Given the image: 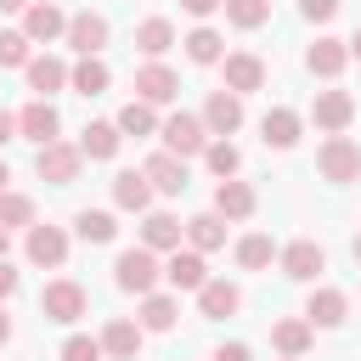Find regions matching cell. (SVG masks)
<instances>
[{
  "label": "cell",
  "instance_id": "cell-17",
  "mask_svg": "<svg viewBox=\"0 0 361 361\" xmlns=\"http://www.w3.org/2000/svg\"><path fill=\"white\" fill-rule=\"evenodd\" d=\"M305 68H310L316 79H338V73L350 68V45L333 39V34H316V39L305 45Z\"/></svg>",
  "mask_w": 361,
  "mask_h": 361
},
{
  "label": "cell",
  "instance_id": "cell-47",
  "mask_svg": "<svg viewBox=\"0 0 361 361\" xmlns=\"http://www.w3.org/2000/svg\"><path fill=\"white\" fill-rule=\"evenodd\" d=\"M344 45H350V62H361V28H355V34L344 39Z\"/></svg>",
  "mask_w": 361,
  "mask_h": 361
},
{
  "label": "cell",
  "instance_id": "cell-18",
  "mask_svg": "<svg viewBox=\"0 0 361 361\" xmlns=\"http://www.w3.org/2000/svg\"><path fill=\"white\" fill-rule=\"evenodd\" d=\"M180 243H186V226H180L175 214H164V209H147V214H141V248L169 254V248H180Z\"/></svg>",
  "mask_w": 361,
  "mask_h": 361
},
{
  "label": "cell",
  "instance_id": "cell-24",
  "mask_svg": "<svg viewBox=\"0 0 361 361\" xmlns=\"http://www.w3.org/2000/svg\"><path fill=\"white\" fill-rule=\"evenodd\" d=\"M23 79H28V90L34 96H56V90H68V62L62 56H28V68H23Z\"/></svg>",
  "mask_w": 361,
  "mask_h": 361
},
{
  "label": "cell",
  "instance_id": "cell-25",
  "mask_svg": "<svg viewBox=\"0 0 361 361\" xmlns=\"http://www.w3.org/2000/svg\"><path fill=\"white\" fill-rule=\"evenodd\" d=\"M73 147H79L90 164H107V158L124 147V135H118V124H113V118H96V124H85V130H79V141H73Z\"/></svg>",
  "mask_w": 361,
  "mask_h": 361
},
{
  "label": "cell",
  "instance_id": "cell-20",
  "mask_svg": "<svg viewBox=\"0 0 361 361\" xmlns=\"http://www.w3.org/2000/svg\"><path fill=\"white\" fill-rule=\"evenodd\" d=\"M141 322H130V316H113L107 327H102V355L107 361H135L141 355Z\"/></svg>",
  "mask_w": 361,
  "mask_h": 361
},
{
  "label": "cell",
  "instance_id": "cell-26",
  "mask_svg": "<svg viewBox=\"0 0 361 361\" xmlns=\"http://www.w3.org/2000/svg\"><path fill=\"white\" fill-rule=\"evenodd\" d=\"M152 197H158V192L147 186V175H141V169H118V175H113V203H118L124 214H147V209H152Z\"/></svg>",
  "mask_w": 361,
  "mask_h": 361
},
{
  "label": "cell",
  "instance_id": "cell-35",
  "mask_svg": "<svg viewBox=\"0 0 361 361\" xmlns=\"http://www.w3.org/2000/svg\"><path fill=\"white\" fill-rule=\"evenodd\" d=\"M73 231H79L85 243H113V237H118V214H113V209H79V214H73Z\"/></svg>",
  "mask_w": 361,
  "mask_h": 361
},
{
  "label": "cell",
  "instance_id": "cell-43",
  "mask_svg": "<svg viewBox=\"0 0 361 361\" xmlns=\"http://www.w3.org/2000/svg\"><path fill=\"white\" fill-rule=\"evenodd\" d=\"M180 11L203 23V17H214V11H220V0H180Z\"/></svg>",
  "mask_w": 361,
  "mask_h": 361
},
{
  "label": "cell",
  "instance_id": "cell-48",
  "mask_svg": "<svg viewBox=\"0 0 361 361\" xmlns=\"http://www.w3.org/2000/svg\"><path fill=\"white\" fill-rule=\"evenodd\" d=\"M6 254H11V231L0 226V259H6Z\"/></svg>",
  "mask_w": 361,
  "mask_h": 361
},
{
  "label": "cell",
  "instance_id": "cell-3",
  "mask_svg": "<svg viewBox=\"0 0 361 361\" xmlns=\"http://www.w3.org/2000/svg\"><path fill=\"white\" fill-rule=\"evenodd\" d=\"M79 169H85V152L73 147V141H45V147H34V175L45 180V186H73L79 180Z\"/></svg>",
  "mask_w": 361,
  "mask_h": 361
},
{
  "label": "cell",
  "instance_id": "cell-29",
  "mask_svg": "<svg viewBox=\"0 0 361 361\" xmlns=\"http://www.w3.org/2000/svg\"><path fill=\"white\" fill-rule=\"evenodd\" d=\"M226 226H231V220H220L214 209L192 214V220H186V248H197V254H214V248H226Z\"/></svg>",
  "mask_w": 361,
  "mask_h": 361
},
{
  "label": "cell",
  "instance_id": "cell-27",
  "mask_svg": "<svg viewBox=\"0 0 361 361\" xmlns=\"http://www.w3.org/2000/svg\"><path fill=\"white\" fill-rule=\"evenodd\" d=\"M135 322H141V333H169V327L180 322V299L152 288V293H141V316H135Z\"/></svg>",
  "mask_w": 361,
  "mask_h": 361
},
{
  "label": "cell",
  "instance_id": "cell-45",
  "mask_svg": "<svg viewBox=\"0 0 361 361\" xmlns=\"http://www.w3.org/2000/svg\"><path fill=\"white\" fill-rule=\"evenodd\" d=\"M6 141H17V113L0 107V147H6Z\"/></svg>",
  "mask_w": 361,
  "mask_h": 361
},
{
  "label": "cell",
  "instance_id": "cell-39",
  "mask_svg": "<svg viewBox=\"0 0 361 361\" xmlns=\"http://www.w3.org/2000/svg\"><path fill=\"white\" fill-rule=\"evenodd\" d=\"M28 45H34V39H28L23 28H0V68H28V56H34Z\"/></svg>",
  "mask_w": 361,
  "mask_h": 361
},
{
  "label": "cell",
  "instance_id": "cell-5",
  "mask_svg": "<svg viewBox=\"0 0 361 361\" xmlns=\"http://www.w3.org/2000/svg\"><path fill=\"white\" fill-rule=\"evenodd\" d=\"M158 135H164V152H175V158H203V147H209V124L197 113L158 118Z\"/></svg>",
  "mask_w": 361,
  "mask_h": 361
},
{
  "label": "cell",
  "instance_id": "cell-23",
  "mask_svg": "<svg viewBox=\"0 0 361 361\" xmlns=\"http://www.w3.org/2000/svg\"><path fill=\"white\" fill-rule=\"evenodd\" d=\"M197 310H203L209 322L237 316V310H243V288H237V282H226V276H209V282L197 288Z\"/></svg>",
  "mask_w": 361,
  "mask_h": 361
},
{
  "label": "cell",
  "instance_id": "cell-44",
  "mask_svg": "<svg viewBox=\"0 0 361 361\" xmlns=\"http://www.w3.org/2000/svg\"><path fill=\"white\" fill-rule=\"evenodd\" d=\"M214 361H254V350H248V344H220Z\"/></svg>",
  "mask_w": 361,
  "mask_h": 361
},
{
  "label": "cell",
  "instance_id": "cell-2",
  "mask_svg": "<svg viewBox=\"0 0 361 361\" xmlns=\"http://www.w3.org/2000/svg\"><path fill=\"white\" fill-rule=\"evenodd\" d=\"M85 310H90V293H85L73 276H51V282L39 288V316H45V322H56V327H73Z\"/></svg>",
  "mask_w": 361,
  "mask_h": 361
},
{
  "label": "cell",
  "instance_id": "cell-13",
  "mask_svg": "<svg viewBox=\"0 0 361 361\" xmlns=\"http://www.w3.org/2000/svg\"><path fill=\"white\" fill-rule=\"evenodd\" d=\"M17 135H23V141H34V147H45V141H56V135H62V113H56L45 96H34L28 107H17Z\"/></svg>",
  "mask_w": 361,
  "mask_h": 361
},
{
  "label": "cell",
  "instance_id": "cell-33",
  "mask_svg": "<svg viewBox=\"0 0 361 361\" xmlns=\"http://www.w3.org/2000/svg\"><path fill=\"white\" fill-rule=\"evenodd\" d=\"M113 124H118V135H135V141H141V135H158V107L135 96V102H124V107H118V118H113Z\"/></svg>",
  "mask_w": 361,
  "mask_h": 361
},
{
  "label": "cell",
  "instance_id": "cell-11",
  "mask_svg": "<svg viewBox=\"0 0 361 361\" xmlns=\"http://www.w3.org/2000/svg\"><path fill=\"white\" fill-rule=\"evenodd\" d=\"M310 118H316L322 135H344L350 118H355V96L350 90H316L310 96Z\"/></svg>",
  "mask_w": 361,
  "mask_h": 361
},
{
  "label": "cell",
  "instance_id": "cell-8",
  "mask_svg": "<svg viewBox=\"0 0 361 361\" xmlns=\"http://www.w3.org/2000/svg\"><path fill=\"white\" fill-rule=\"evenodd\" d=\"M276 265H282L288 282H316V276L327 271V248H322L316 237H293L288 248H276Z\"/></svg>",
  "mask_w": 361,
  "mask_h": 361
},
{
  "label": "cell",
  "instance_id": "cell-14",
  "mask_svg": "<svg viewBox=\"0 0 361 361\" xmlns=\"http://www.w3.org/2000/svg\"><path fill=\"white\" fill-rule=\"evenodd\" d=\"M141 175H147V186H152L158 197H180V192L192 186V175H186V158H175V152H152V158L141 164Z\"/></svg>",
  "mask_w": 361,
  "mask_h": 361
},
{
  "label": "cell",
  "instance_id": "cell-15",
  "mask_svg": "<svg viewBox=\"0 0 361 361\" xmlns=\"http://www.w3.org/2000/svg\"><path fill=\"white\" fill-rule=\"evenodd\" d=\"M62 28H68V11H62L56 0H28V6H23V34H28L34 45L62 39Z\"/></svg>",
  "mask_w": 361,
  "mask_h": 361
},
{
  "label": "cell",
  "instance_id": "cell-46",
  "mask_svg": "<svg viewBox=\"0 0 361 361\" xmlns=\"http://www.w3.org/2000/svg\"><path fill=\"white\" fill-rule=\"evenodd\" d=\"M11 333H17V327H11V316H6V305H0V350L11 344Z\"/></svg>",
  "mask_w": 361,
  "mask_h": 361
},
{
  "label": "cell",
  "instance_id": "cell-37",
  "mask_svg": "<svg viewBox=\"0 0 361 361\" xmlns=\"http://www.w3.org/2000/svg\"><path fill=\"white\" fill-rule=\"evenodd\" d=\"M276 259V243L265 237V231H248V237H237V265L243 271H265Z\"/></svg>",
  "mask_w": 361,
  "mask_h": 361
},
{
  "label": "cell",
  "instance_id": "cell-28",
  "mask_svg": "<svg viewBox=\"0 0 361 361\" xmlns=\"http://www.w3.org/2000/svg\"><path fill=\"white\" fill-rule=\"evenodd\" d=\"M169 45H180V39H175V23H169V17H141V23H135V51H141L147 62H158V56H164Z\"/></svg>",
  "mask_w": 361,
  "mask_h": 361
},
{
  "label": "cell",
  "instance_id": "cell-16",
  "mask_svg": "<svg viewBox=\"0 0 361 361\" xmlns=\"http://www.w3.org/2000/svg\"><path fill=\"white\" fill-rule=\"evenodd\" d=\"M164 282H169L175 293H197V288L209 282L203 254H197V248H169V259H164Z\"/></svg>",
  "mask_w": 361,
  "mask_h": 361
},
{
  "label": "cell",
  "instance_id": "cell-6",
  "mask_svg": "<svg viewBox=\"0 0 361 361\" xmlns=\"http://www.w3.org/2000/svg\"><path fill=\"white\" fill-rule=\"evenodd\" d=\"M113 39V23L102 11H68V28H62V45H73L79 56H102Z\"/></svg>",
  "mask_w": 361,
  "mask_h": 361
},
{
  "label": "cell",
  "instance_id": "cell-50",
  "mask_svg": "<svg viewBox=\"0 0 361 361\" xmlns=\"http://www.w3.org/2000/svg\"><path fill=\"white\" fill-rule=\"evenodd\" d=\"M23 6H28V0H0V11H23Z\"/></svg>",
  "mask_w": 361,
  "mask_h": 361
},
{
  "label": "cell",
  "instance_id": "cell-38",
  "mask_svg": "<svg viewBox=\"0 0 361 361\" xmlns=\"http://www.w3.org/2000/svg\"><path fill=\"white\" fill-rule=\"evenodd\" d=\"M0 226H6V231H28V226H34V197L6 186V192H0Z\"/></svg>",
  "mask_w": 361,
  "mask_h": 361
},
{
  "label": "cell",
  "instance_id": "cell-34",
  "mask_svg": "<svg viewBox=\"0 0 361 361\" xmlns=\"http://www.w3.org/2000/svg\"><path fill=\"white\" fill-rule=\"evenodd\" d=\"M203 164H209V175H214V180H231V175L243 169V152H237V141H231V135H209Z\"/></svg>",
  "mask_w": 361,
  "mask_h": 361
},
{
  "label": "cell",
  "instance_id": "cell-41",
  "mask_svg": "<svg viewBox=\"0 0 361 361\" xmlns=\"http://www.w3.org/2000/svg\"><path fill=\"white\" fill-rule=\"evenodd\" d=\"M299 17L305 23H333L338 17V0H299Z\"/></svg>",
  "mask_w": 361,
  "mask_h": 361
},
{
  "label": "cell",
  "instance_id": "cell-49",
  "mask_svg": "<svg viewBox=\"0 0 361 361\" xmlns=\"http://www.w3.org/2000/svg\"><path fill=\"white\" fill-rule=\"evenodd\" d=\"M6 186H11V169H6V158H0V192H6Z\"/></svg>",
  "mask_w": 361,
  "mask_h": 361
},
{
  "label": "cell",
  "instance_id": "cell-12",
  "mask_svg": "<svg viewBox=\"0 0 361 361\" xmlns=\"http://www.w3.org/2000/svg\"><path fill=\"white\" fill-rule=\"evenodd\" d=\"M197 118L209 124V135H237L248 113H243V96L220 85V90H209V102H203V113H197Z\"/></svg>",
  "mask_w": 361,
  "mask_h": 361
},
{
  "label": "cell",
  "instance_id": "cell-22",
  "mask_svg": "<svg viewBox=\"0 0 361 361\" xmlns=\"http://www.w3.org/2000/svg\"><path fill=\"white\" fill-rule=\"evenodd\" d=\"M254 209H259V197H254L248 180H237V175L231 180H214V214L220 220H248Z\"/></svg>",
  "mask_w": 361,
  "mask_h": 361
},
{
  "label": "cell",
  "instance_id": "cell-40",
  "mask_svg": "<svg viewBox=\"0 0 361 361\" xmlns=\"http://www.w3.org/2000/svg\"><path fill=\"white\" fill-rule=\"evenodd\" d=\"M56 361H107V355H102V338H90V333H68L62 350H56Z\"/></svg>",
  "mask_w": 361,
  "mask_h": 361
},
{
  "label": "cell",
  "instance_id": "cell-4",
  "mask_svg": "<svg viewBox=\"0 0 361 361\" xmlns=\"http://www.w3.org/2000/svg\"><path fill=\"white\" fill-rule=\"evenodd\" d=\"M316 169H322V180H333V186L361 180V141H350V135H322Z\"/></svg>",
  "mask_w": 361,
  "mask_h": 361
},
{
  "label": "cell",
  "instance_id": "cell-52",
  "mask_svg": "<svg viewBox=\"0 0 361 361\" xmlns=\"http://www.w3.org/2000/svg\"><path fill=\"white\" fill-rule=\"evenodd\" d=\"M282 361H299V355H282Z\"/></svg>",
  "mask_w": 361,
  "mask_h": 361
},
{
  "label": "cell",
  "instance_id": "cell-7",
  "mask_svg": "<svg viewBox=\"0 0 361 361\" xmlns=\"http://www.w3.org/2000/svg\"><path fill=\"white\" fill-rule=\"evenodd\" d=\"M23 254H28V265L62 271V265H68V231H62V226H51V220H34V226H28V237H23Z\"/></svg>",
  "mask_w": 361,
  "mask_h": 361
},
{
  "label": "cell",
  "instance_id": "cell-31",
  "mask_svg": "<svg viewBox=\"0 0 361 361\" xmlns=\"http://www.w3.org/2000/svg\"><path fill=\"white\" fill-rule=\"evenodd\" d=\"M68 85H73L79 96H102V90L113 85V68H107L102 56H79V62L68 68Z\"/></svg>",
  "mask_w": 361,
  "mask_h": 361
},
{
  "label": "cell",
  "instance_id": "cell-51",
  "mask_svg": "<svg viewBox=\"0 0 361 361\" xmlns=\"http://www.w3.org/2000/svg\"><path fill=\"white\" fill-rule=\"evenodd\" d=\"M350 254H355V265H361V231H355V243H350Z\"/></svg>",
  "mask_w": 361,
  "mask_h": 361
},
{
  "label": "cell",
  "instance_id": "cell-10",
  "mask_svg": "<svg viewBox=\"0 0 361 361\" xmlns=\"http://www.w3.org/2000/svg\"><path fill=\"white\" fill-rule=\"evenodd\" d=\"M135 96L152 102V107H169V102L180 96V73H175L164 56H158V62H141V68H135Z\"/></svg>",
  "mask_w": 361,
  "mask_h": 361
},
{
  "label": "cell",
  "instance_id": "cell-21",
  "mask_svg": "<svg viewBox=\"0 0 361 361\" xmlns=\"http://www.w3.org/2000/svg\"><path fill=\"white\" fill-rule=\"evenodd\" d=\"M299 135H305V118H299L293 107H271V113L259 118V141H265V147H276V152L299 147Z\"/></svg>",
  "mask_w": 361,
  "mask_h": 361
},
{
  "label": "cell",
  "instance_id": "cell-30",
  "mask_svg": "<svg viewBox=\"0 0 361 361\" xmlns=\"http://www.w3.org/2000/svg\"><path fill=\"white\" fill-rule=\"evenodd\" d=\"M310 338H316V327H310L305 316H282V322H271V350H276V355H305Z\"/></svg>",
  "mask_w": 361,
  "mask_h": 361
},
{
  "label": "cell",
  "instance_id": "cell-1",
  "mask_svg": "<svg viewBox=\"0 0 361 361\" xmlns=\"http://www.w3.org/2000/svg\"><path fill=\"white\" fill-rule=\"evenodd\" d=\"M158 282H164V259H158L152 248L135 243V248H124V254L113 259V288H124V293L141 299V293H152Z\"/></svg>",
  "mask_w": 361,
  "mask_h": 361
},
{
  "label": "cell",
  "instance_id": "cell-42",
  "mask_svg": "<svg viewBox=\"0 0 361 361\" xmlns=\"http://www.w3.org/2000/svg\"><path fill=\"white\" fill-rule=\"evenodd\" d=\"M17 288H23V271H17L11 259H0V305H6V299H11Z\"/></svg>",
  "mask_w": 361,
  "mask_h": 361
},
{
  "label": "cell",
  "instance_id": "cell-36",
  "mask_svg": "<svg viewBox=\"0 0 361 361\" xmlns=\"http://www.w3.org/2000/svg\"><path fill=\"white\" fill-rule=\"evenodd\" d=\"M220 11H226V23L231 28H265L271 23V0H220Z\"/></svg>",
  "mask_w": 361,
  "mask_h": 361
},
{
  "label": "cell",
  "instance_id": "cell-32",
  "mask_svg": "<svg viewBox=\"0 0 361 361\" xmlns=\"http://www.w3.org/2000/svg\"><path fill=\"white\" fill-rule=\"evenodd\" d=\"M180 51H186V62H197V68H214V62L226 56V39H220L214 28H203V23H197V28L180 39Z\"/></svg>",
  "mask_w": 361,
  "mask_h": 361
},
{
  "label": "cell",
  "instance_id": "cell-9",
  "mask_svg": "<svg viewBox=\"0 0 361 361\" xmlns=\"http://www.w3.org/2000/svg\"><path fill=\"white\" fill-rule=\"evenodd\" d=\"M214 68H220L226 90H237V96H254V90H265V62H259L254 51H226Z\"/></svg>",
  "mask_w": 361,
  "mask_h": 361
},
{
  "label": "cell",
  "instance_id": "cell-19",
  "mask_svg": "<svg viewBox=\"0 0 361 361\" xmlns=\"http://www.w3.org/2000/svg\"><path fill=\"white\" fill-rule=\"evenodd\" d=\"M310 327H344L350 322V299L338 293V288H310V299H305V310H299Z\"/></svg>",
  "mask_w": 361,
  "mask_h": 361
}]
</instances>
